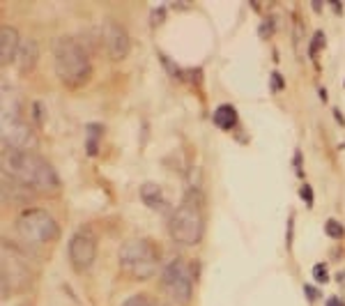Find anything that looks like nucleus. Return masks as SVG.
Segmentation results:
<instances>
[{"label": "nucleus", "instance_id": "nucleus-23", "mask_svg": "<svg viewBox=\"0 0 345 306\" xmlns=\"http://www.w3.org/2000/svg\"><path fill=\"white\" fill-rule=\"evenodd\" d=\"M283 88H286V81L281 79L278 71H272V90H274V92H278V90H283Z\"/></svg>", "mask_w": 345, "mask_h": 306}, {"label": "nucleus", "instance_id": "nucleus-16", "mask_svg": "<svg viewBox=\"0 0 345 306\" xmlns=\"http://www.w3.org/2000/svg\"><path fill=\"white\" fill-rule=\"evenodd\" d=\"M212 120H214V124L219 129H226V131H228V129H233L235 122H237V111H235L233 104H221L214 111V118H212Z\"/></svg>", "mask_w": 345, "mask_h": 306}, {"label": "nucleus", "instance_id": "nucleus-28", "mask_svg": "<svg viewBox=\"0 0 345 306\" xmlns=\"http://www.w3.org/2000/svg\"><path fill=\"white\" fill-rule=\"evenodd\" d=\"M334 118H336V120L341 122V124H345V118L341 116V111H334Z\"/></svg>", "mask_w": 345, "mask_h": 306}, {"label": "nucleus", "instance_id": "nucleus-12", "mask_svg": "<svg viewBox=\"0 0 345 306\" xmlns=\"http://www.w3.org/2000/svg\"><path fill=\"white\" fill-rule=\"evenodd\" d=\"M37 60H39V46L32 37H26L21 40V46H18V53L14 58V65H16L18 74H30L35 69Z\"/></svg>", "mask_w": 345, "mask_h": 306}, {"label": "nucleus", "instance_id": "nucleus-14", "mask_svg": "<svg viewBox=\"0 0 345 306\" xmlns=\"http://www.w3.org/2000/svg\"><path fill=\"white\" fill-rule=\"evenodd\" d=\"M21 120V99L14 90L3 88V122Z\"/></svg>", "mask_w": 345, "mask_h": 306}, {"label": "nucleus", "instance_id": "nucleus-31", "mask_svg": "<svg viewBox=\"0 0 345 306\" xmlns=\"http://www.w3.org/2000/svg\"><path fill=\"white\" fill-rule=\"evenodd\" d=\"M150 306H166L164 302H150Z\"/></svg>", "mask_w": 345, "mask_h": 306}, {"label": "nucleus", "instance_id": "nucleus-27", "mask_svg": "<svg viewBox=\"0 0 345 306\" xmlns=\"http://www.w3.org/2000/svg\"><path fill=\"white\" fill-rule=\"evenodd\" d=\"M324 306H343V302H341V297H329Z\"/></svg>", "mask_w": 345, "mask_h": 306}, {"label": "nucleus", "instance_id": "nucleus-25", "mask_svg": "<svg viewBox=\"0 0 345 306\" xmlns=\"http://www.w3.org/2000/svg\"><path fill=\"white\" fill-rule=\"evenodd\" d=\"M304 293H306V297H309L311 302H313V299L318 297V290H315L313 285H304Z\"/></svg>", "mask_w": 345, "mask_h": 306}, {"label": "nucleus", "instance_id": "nucleus-19", "mask_svg": "<svg viewBox=\"0 0 345 306\" xmlns=\"http://www.w3.org/2000/svg\"><path fill=\"white\" fill-rule=\"evenodd\" d=\"M324 46V32L322 30H318L313 35V42H311V46H309V55H315L320 49Z\"/></svg>", "mask_w": 345, "mask_h": 306}, {"label": "nucleus", "instance_id": "nucleus-17", "mask_svg": "<svg viewBox=\"0 0 345 306\" xmlns=\"http://www.w3.org/2000/svg\"><path fill=\"white\" fill-rule=\"evenodd\" d=\"M324 233H327L332 240H341L343 237V226H341V221H336V219H329L327 223H324Z\"/></svg>", "mask_w": 345, "mask_h": 306}, {"label": "nucleus", "instance_id": "nucleus-3", "mask_svg": "<svg viewBox=\"0 0 345 306\" xmlns=\"http://www.w3.org/2000/svg\"><path fill=\"white\" fill-rule=\"evenodd\" d=\"M205 221H202V196L189 191L171 219V235L184 246H193L202 240Z\"/></svg>", "mask_w": 345, "mask_h": 306}, {"label": "nucleus", "instance_id": "nucleus-26", "mask_svg": "<svg viewBox=\"0 0 345 306\" xmlns=\"http://www.w3.org/2000/svg\"><path fill=\"white\" fill-rule=\"evenodd\" d=\"M295 170H297V175H301V155H299V150L295 152Z\"/></svg>", "mask_w": 345, "mask_h": 306}, {"label": "nucleus", "instance_id": "nucleus-22", "mask_svg": "<svg viewBox=\"0 0 345 306\" xmlns=\"http://www.w3.org/2000/svg\"><path fill=\"white\" fill-rule=\"evenodd\" d=\"M299 196L304 198V203L309 205V207H313V189H311V184H301Z\"/></svg>", "mask_w": 345, "mask_h": 306}, {"label": "nucleus", "instance_id": "nucleus-15", "mask_svg": "<svg viewBox=\"0 0 345 306\" xmlns=\"http://www.w3.org/2000/svg\"><path fill=\"white\" fill-rule=\"evenodd\" d=\"M140 198H143V203L148 205L150 209L164 207V191H161V186L154 184V182H145L140 186Z\"/></svg>", "mask_w": 345, "mask_h": 306}, {"label": "nucleus", "instance_id": "nucleus-9", "mask_svg": "<svg viewBox=\"0 0 345 306\" xmlns=\"http://www.w3.org/2000/svg\"><path fill=\"white\" fill-rule=\"evenodd\" d=\"M0 141L3 152H30V147L35 145V133L23 120H9L3 122Z\"/></svg>", "mask_w": 345, "mask_h": 306}, {"label": "nucleus", "instance_id": "nucleus-10", "mask_svg": "<svg viewBox=\"0 0 345 306\" xmlns=\"http://www.w3.org/2000/svg\"><path fill=\"white\" fill-rule=\"evenodd\" d=\"M102 37H104V44H106L108 55H111L113 60H125L127 55H129L131 42H129L127 30L120 26V23L108 18V21L102 26Z\"/></svg>", "mask_w": 345, "mask_h": 306}, {"label": "nucleus", "instance_id": "nucleus-13", "mask_svg": "<svg viewBox=\"0 0 345 306\" xmlns=\"http://www.w3.org/2000/svg\"><path fill=\"white\" fill-rule=\"evenodd\" d=\"M21 46V37H18L16 28L12 26H3L0 28V65L7 67L9 62H14Z\"/></svg>", "mask_w": 345, "mask_h": 306}, {"label": "nucleus", "instance_id": "nucleus-5", "mask_svg": "<svg viewBox=\"0 0 345 306\" xmlns=\"http://www.w3.org/2000/svg\"><path fill=\"white\" fill-rule=\"evenodd\" d=\"M32 270L28 265L26 256L12 246L7 240L3 242V260H0V288L3 297H12L32 285Z\"/></svg>", "mask_w": 345, "mask_h": 306}, {"label": "nucleus", "instance_id": "nucleus-8", "mask_svg": "<svg viewBox=\"0 0 345 306\" xmlns=\"http://www.w3.org/2000/svg\"><path fill=\"white\" fill-rule=\"evenodd\" d=\"M69 262L76 272H86L92 267L94 258H97V235L90 228H81L72 235L67 246Z\"/></svg>", "mask_w": 345, "mask_h": 306}, {"label": "nucleus", "instance_id": "nucleus-18", "mask_svg": "<svg viewBox=\"0 0 345 306\" xmlns=\"http://www.w3.org/2000/svg\"><path fill=\"white\" fill-rule=\"evenodd\" d=\"M150 302H152V299L145 293H136V295H131L127 302H122L120 306H150Z\"/></svg>", "mask_w": 345, "mask_h": 306}, {"label": "nucleus", "instance_id": "nucleus-21", "mask_svg": "<svg viewBox=\"0 0 345 306\" xmlns=\"http://www.w3.org/2000/svg\"><path fill=\"white\" fill-rule=\"evenodd\" d=\"M32 118H35V124H44V104L42 102H32Z\"/></svg>", "mask_w": 345, "mask_h": 306}, {"label": "nucleus", "instance_id": "nucleus-20", "mask_svg": "<svg viewBox=\"0 0 345 306\" xmlns=\"http://www.w3.org/2000/svg\"><path fill=\"white\" fill-rule=\"evenodd\" d=\"M313 279L318 281V283H327V281H329V274H327V265H322V262H318V265L313 267Z\"/></svg>", "mask_w": 345, "mask_h": 306}, {"label": "nucleus", "instance_id": "nucleus-29", "mask_svg": "<svg viewBox=\"0 0 345 306\" xmlns=\"http://www.w3.org/2000/svg\"><path fill=\"white\" fill-rule=\"evenodd\" d=\"M320 99H322V102H327V90H324V88H320Z\"/></svg>", "mask_w": 345, "mask_h": 306}, {"label": "nucleus", "instance_id": "nucleus-2", "mask_svg": "<svg viewBox=\"0 0 345 306\" xmlns=\"http://www.w3.org/2000/svg\"><path fill=\"white\" fill-rule=\"evenodd\" d=\"M53 67L60 83H65L67 88H81L92 76V62H90L88 49L69 35L58 37L55 42Z\"/></svg>", "mask_w": 345, "mask_h": 306}, {"label": "nucleus", "instance_id": "nucleus-24", "mask_svg": "<svg viewBox=\"0 0 345 306\" xmlns=\"http://www.w3.org/2000/svg\"><path fill=\"white\" fill-rule=\"evenodd\" d=\"M164 14H166V9H164V7H157V9L152 12V23H154V26L164 21Z\"/></svg>", "mask_w": 345, "mask_h": 306}, {"label": "nucleus", "instance_id": "nucleus-1", "mask_svg": "<svg viewBox=\"0 0 345 306\" xmlns=\"http://www.w3.org/2000/svg\"><path fill=\"white\" fill-rule=\"evenodd\" d=\"M3 173L21 180L37 194L53 196L60 191V178L53 166L35 152H3Z\"/></svg>", "mask_w": 345, "mask_h": 306}, {"label": "nucleus", "instance_id": "nucleus-30", "mask_svg": "<svg viewBox=\"0 0 345 306\" xmlns=\"http://www.w3.org/2000/svg\"><path fill=\"white\" fill-rule=\"evenodd\" d=\"M332 7H334V12H343V5H338V3H332Z\"/></svg>", "mask_w": 345, "mask_h": 306}, {"label": "nucleus", "instance_id": "nucleus-4", "mask_svg": "<svg viewBox=\"0 0 345 306\" xmlns=\"http://www.w3.org/2000/svg\"><path fill=\"white\" fill-rule=\"evenodd\" d=\"M117 262H120V270L125 274H129L131 279H150L157 270L159 262V246L152 244L148 237H134V240H127L125 244L117 251Z\"/></svg>", "mask_w": 345, "mask_h": 306}, {"label": "nucleus", "instance_id": "nucleus-32", "mask_svg": "<svg viewBox=\"0 0 345 306\" xmlns=\"http://www.w3.org/2000/svg\"><path fill=\"white\" fill-rule=\"evenodd\" d=\"M18 306H32L30 302H23V304H18Z\"/></svg>", "mask_w": 345, "mask_h": 306}, {"label": "nucleus", "instance_id": "nucleus-6", "mask_svg": "<svg viewBox=\"0 0 345 306\" xmlns=\"http://www.w3.org/2000/svg\"><path fill=\"white\" fill-rule=\"evenodd\" d=\"M16 233L23 242L35 246L53 244L60 237V228L55 223V219L42 207L23 209L16 219Z\"/></svg>", "mask_w": 345, "mask_h": 306}, {"label": "nucleus", "instance_id": "nucleus-7", "mask_svg": "<svg viewBox=\"0 0 345 306\" xmlns=\"http://www.w3.org/2000/svg\"><path fill=\"white\" fill-rule=\"evenodd\" d=\"M191 267L184 260H171L161 272V285L175 304L187 306L191 302Z\"/></svg>", "mask_w": 345, "mask_h": 306}, {"label": "nucleus", "instance_id": "nucleus-11", "mask_svg": "<svg viewBox=\"0 0 345 306\" xmlns=\"http://www.w3.org/2000/svg\"><path fill=\"white\" fill-rule=\"evenodd\" d=\"M35 194L37 191L30 189L28 184H23L21 180L3 173V200L5 203L9 200V203H16V205H26V203H30V198Z\"/></svg>", "mask_w": 345, "mask_h": 306}]
</instances>
